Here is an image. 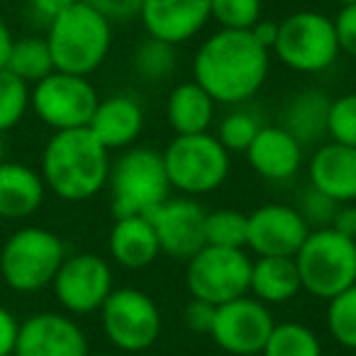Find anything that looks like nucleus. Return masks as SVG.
<instances>
[{"mask_svg": "<svg viewBox=\"0 0 356 356\" xmlns=\"http://www.w3.org/2000/svg\"><path fill=\"white\" fill-rule=\"evenodd\" d=\"M8 71L32 86L37 81L47 79L54 71V59H51L47 37L30 35L22 37V40H15L10 59H8Z\"/></svg>", "mask_w": 356, "mask_h": 356, "instance_id": "obj_26", "label": "nucleus"}, {"mask_svg": "<svg viewBox=\"0 0 356 356\" xmlns=\"http://www.w3.org/2000/svg\"><path fill=\"white\" fill-rule=\"evenodd\" d=\"M261 118H259L254 110L244 108V105H234L218 124V134L215 137L220 139L225 149L229 154L232 152H247L249 144L254 142V137L261 129Z\"/></svg>", "mask_w": 356, "mask_h": 356, "instance_id": "obj_30", "label": "nucleus"}, {"mask_svg": "<svg viewBox=\"0 0 356 356\" xmlns=\"http://www.w3.org/2000/svg\"><path fill=\"white\" fill-rule=\"evenodd\" d=\"M110 210L115 218H147L154 208L171 198L161 152L152 147H129L110 163Z\"/></svg>", "mask_w": 356, "mask_h": 356, "instance_id": "obj_4", "label": "nucleus"}, {"mask_svg": "<svg viewBox=\"0 0 356 356\" xmlns=\"http://www.w3.org/2000/svg\"><path fill=\"white\" fill-rule=\"evenodd\" d=\"M30 110V83L8 69L0 71V134L10 132Z\"/></svg>", "mask_w": 356, "mask_h": 356, "instance_id": "obj_32", "label": "nucleus"}, {"mask_svg": "<svg viewBox=\"0 0 356 356\" xmlns=\"http://www.w3.org/2000/svg\"><path fill=\"white\" fill-rule=\"evenodd\" d=\"M271 51L249 30H218L193 56V81L218 105H244L264 88Z\"/></svg>", "mask_w": 356, "mask_h": 356, "instance_id": "obj_1", "label": "nucleus"}, {"mask_svg": "<svg viewBox=\"0 0 356 356\" xmlns=\"http://www.w3.org/2000/svg\"><path fill=\"white\" fill-rule=\"evenodd\" d=\"M6 144H3V134H0V161H6Z\"/></svg>", "mask_w": 356, "mask_h": 356, "instance_id": "obj_44", "label": "nucleus"}, {"mask_svg": "<svg viewBox=\"0 0 356 356\" xmlns=\"http://www.w3.org/2000/svg\"><path fill=\"white\" fill-rule=\"evenodd\" d=\"M215 312H218L215 305L191 298V302L186 305L184 320H186V325H188V330L195 332V334H210L213 322H215Z\"/></svg>", "mask_w": 356, "mask_h": 356, "instance_id": "obj_38", "label": "nucleus"}, {"mask_svg": "<svg viewBox=\"0 0 356 356\" xmlns=\"http://www.w3.org/2000/svg\"><path fill=\"white\" fill-rule=\"evenodd\" d=\"M88 356H115V354H105V351H88Z\"/></svg>", "mask_w": 356, "mask_h": 356, "instance_id": "obj_45", "label": "nucleus"}, {"mask_svg": "<svg viewBox=\"0 0 356 356\" xmlns=\"http://www.w3.org/2000/svg\"><path fill=\"white\" fill-rule=\"evenodd\" d=\"M13 356H88V337L71 315L35 312L20 322Z\"/></svg>", "mask_w": 356, "mask_h": 356, "instance_id": "obj_16", "label": "nucleus"}, {"mask_svg": "<svg viewBox=\"0 0 356 356\" xmlns=\"http://www.w3.org/2000/svg\"><path fill=\"white\" fill-rule=\"evenodd\" d=\"M327 137L330 142L356 149V93L332 98L327 115Z\"/></svg>", "mask_w": 356, "mask_h": 356, "instance_id": "obj_34", "label": "nucleus"}, {"mask_svg": "<svg viewBox=\"0 0 356 356\" xmlns=\"http://www.w3.org/2000/svg\"><path fill=\"white\" fill-rule=\"evenodd\" d=\"M271 54H276L278 61L296 74H325L341 54L334 22L317 10L293 13L278 22V40Z\"/></svg>", "mask_w": 356, "mask_h": 356, "instance_id": "obj_8", "label": "nucleus"}, {"mask_svg": "<svg viewBox=\"0 0 356 356\" xmlns=\"http://www.w3.org/2000/svg\"><path fill=\"white\" fill-rule=\"evenodd\" d=\"M132 64H134V74L142 81H147V83H161V81L171 79L173 71H176L178 64L176 47L168 44V42L147 37L134 49Z\"/></svg>", "mask_w": 356, "mask_h": 356, "instance_id": "obj_28", "label": "nucleus"}, {"mask_svg": "<svg viewBox=\"0 0 356 356\" xmlns=\"http://www.w3.org/2000/svg\"><path fill=\"white\" fill-rule=\"evenodd\" d=\"M110 163V152L88 127L64 129L47 139L40 173L59 200L86 203L108 186Z\"/></svg>", "mask_w": 356, "mask_h": 356, "instance_id": "obj_2", "label": "nucleus"}, {"mask_svg": "<svg viewBox=\"0 0 356 356\" xmlns=\"http://www.w3.org/2000/svg\"><path fill=\"white\" fill-rule=\"evenodd\" d=\"M171 191H178L186 198L208 195L227 181L232 159L210 132L173 137L161 152Z\"/></svg>", "mask_w": 356, "mask_h": 356, "instance_id": "obj_5", "label": "nucleus"}, {"mask_svg": "<svg viewBox=\"0 0 356 356\" xmlns=\"http://www.w3.org/2000/svg\"><path fill=\"white\" fill-rule=\"evenodd\" d=\"M332 98L320 88H305L298 90L288 100L283 110L281 127L288 129L293 137L300 142V147H310L320 139L327 137V115H330Z\"/></svg>", "mask_w": 356, "mask_h": 356, "instance_id": "obj_25", "label": "nucleus"}, {"mask_svg": "<svg viewBox=\"0 0 356 356\" xmlns=\"http://www.w3.org/2000/svg\"><path fill=\"white\" fill-rule=\"evenodd\" d=\"M47 195L44 178L27 163L0 161V218L22 220L42 208Z\"/></svg>", "mask_w": 356, "mask_h": 356, "instance_id": "obj_21", "label": "nucleus"}, {"mask_svg": "<svg viewBox=\"0 0 356 356\" xmlns=\"http://www.w3.org/2000/svg\"><path fill=\"white\" fill-rule=\"evenodd\" d=\"M54 71L86 76L105 64L113 47V22L83 0H76L69 10L47 25Z\"/></svg>", "mask_w": 356, "mask_h": 356, "instance_id": "obj_3", "label": "nucleus"}, {"mask_svg": "<svg viewBox=\"0 0 356 356\" xmlns=\"http://www.w3.org/2000/svg\"><path fill=\"white\" fill-rule=\"evenodd\" d=\"M300 286L317 300H332L356 283V239L332 227L310 229L296 254Z\"/></svg>", "mask_w": 356, "mask_h": 356, "instance_id": "obj_7", "label": "nucleus"}, {"mask_svg": "<svg viewBox=\"0 0 356 356\" xmlns=\"http://www.w3.org/2000/svg\"><path fill=\"white\" fill-rule=\"evenodd\" d=\"M147 115L134 95L115 93L98 100L88 129L108 152H124L142 137Z\"/></svg>", "mask_w": 356, "mask_h": 356, "instance_id": "obj_18", "label": "nucleus"}, {"mask_svg": "<svg viewBox=\"0 0 356 356\" xmlns=\"http://www.w3.org/2000/svg\"><path fill=\"white\" fill-rule=\"evenodd\" d=\"M249 32L257 37V42H261V44L271 51L273 44H276V40H278V22L276 20H264L261 17V20H259Z\"/></svg>", "mask_w": 356, "mask_h": 356, "instance_id": "obj_42", "label": "nucleus"}, {"mask_svg": "<svg viewBox=\"0 0 356 356\" xmlns=\"http://www.w3.org/2000/svg\"><path fill=\"white\" fill-rule=\"evenodd\" d=\"M215 100L208 95V90L200 88L195 81H184L173 86V90L166 98V120L168 127L178 134H203L210 132L215 122Z\"/></svg>", "mask_w": 356, "mask_h": 356, "instance_id": "obj_24", "label": "nucleus"}, {"mask_svg": "<svg viewBox=\"0 0 356 356\" xmlns=\"http://www.w3.org/2000/svg\"><path fill=\"white\" fill-rule=\"evenodd\" d=\"M98 100V90L86 76L64 71H51L30 90V108L54 132L88 127Z\"/></svg>", "mask_w": 356, "mask_h": 356, "instance_id": "obj_10", "label": "nucleus"}, {"mask_svg": "<svg viewBox=\"0 0 356 356\" xmlns=\"http://www.w3.org/2000/svg\"><path fill=\"white\" fill-rule=\"evenodd\" d=\"M307 184L334 203H356V149L325 142L307 161Z\"/></svg>", "mask_w": 356, "mask_h": 356, "instance_id": "obj_20", "label": "nucleus"}, {"mask_svg": "<svg viewBox=\"0 0 356 356\" xmlns=\"http://www.w3.org/2000/svg\"><path fill=\"white\" fill-rule=\"evenodd\" d=\"M261 0H210V20L220 30H252L261 20Z\"/></svg>", "mask_w": 356, "mask_h": 356, "instance_id": "obj_33", "label": "nucleus"}, {"mask_svg": "<svg viewBox=\"0 0 356 356\" xmlns=\"http://www.w3.org/2000/svg\"><path fill=\"white\" fill-rule=\"evenodd\" d=\"M261 356H322L315 330L302 322H276Z\"/></svg>", "mask_w": 356, "mask_h": 356, "instance_id": "obj_27", "label": "nucleus"}, {"mask_svg": "<svg viewBox=\"0 0 356 356\" xmlns=\"http://www.w3.org/2000/svg\"><path fill=\"white\" fill-rule=\"evenodd\" d=\"M273 327L276 320L271 307L254 296H242L218 305L210 337L220 349L232 356H257L264 351Z\"/></svg>", "mask_w": 356, "mask_h": 356, "instance_id": "obj_13", "label": "nucleus"}, {"mask_svg": "<svg viewBox=\"0 0 356 356\" xmlns=\"http://www.w3.org/2000/svg\"><path fill=\"white\" fill-rule=\"evenodd\" d=\"M205 247H247V215L234 208H220L205 215Z\"/></svg>", "mask_w": 356, "mask_h": 356, "instance_id": "obj_29", "label": "nucleus"}, {"mask_svg": "<svg viewBox=\"0 0 356 356\" xmlns=\"http://www.w3.org/2000/svg\"><path fill=\"white\" fill-rule=\"evenodd\" d=\"M307 234L296 205L266 203L247 215V247L257 257H296Z\"/></svg>", "mask_w": 356, "mask_h": 356, "instance_id": "obj_15", "label": "nucleus"}, {"mask_svg": "<svg viewBox=\"0 0 356 356\" xmlns=\"http://www.w3.org/2000/svg\"><path fill=\"white\" fill-rule=\"evenodd\" d=\"M13 44H15V37H13L8 22L0 17V71L8 69V59H10Z\"/></svg>", "mask_w": 356, "mask_h": 356, "instance_id": "obj_43", "label": "nucleus"}, {"mask_svg": "<svg viewBox=\"0 0 356 356\" xmlns=\"http://www.w3.org/2000/svg\"><path fill=\"white\" fill-rule=\"evenodd\" d=\"M98 312L108 341L124 354L147 351L161 334V310L154 298L139 288H115Z\"/></svg>", "mask_w": 356, "mask_h": 356, "instance_id": "obj_9", "label": "nucleus"}, {"mask_svg": "<svg viewBox=\"0 0 356 356\" xmlns=\"http://www.w3.org/2000/svg\"><path fill=\"white\" fill-rule=\"evenodd\" d=\"M56 302L69 315H90L103 307L115 291V276L105 257L93 252L66 254L51 281Z\"/></svg>", "mask_w": 356, "mask_h": 356, "instance_id": "obj_12", "label": "nucleus"}, {"mask_svg": "<svg viewBox=\"0 0 356 356\" xmlns=\"http://www.w3.org/2000/svg\"><path fill=\"white\" fill-rule=\"evenodd\" d=\"M337 3H339V6H354L356 0H337Z\"/></svg>", "mask_w": 356, "mask_h": 356, "instance_id": "obj_46", "label": "nucleus"}, {"mask_svg": "<svg viewBox=\"0 0 356 356\" xmlns=\"http://www.w3.org/2000/svg\"><path fill=\"white\" fill-rule=\"evenodd\" d=\"M337 32L339 49L349 56H356V3L354 6H341L339 13L332 17Z\"/></svg>", "mask_w": 356, "mask_h": 356, "instance_id": "obj_36", "label": "nucleus"}, {"mask_svg": "<svg viewBox=\"0 0 356 356\" xmlns=\"http://www.w3.org/2000/svg\"><path fill=\"white\" fill-rule=\"evenodd\" d=\"M327 332L339 346L356 351V283L327 300Z\"/></svg>", "mask_w": 356, "mask_h": 356, "instance_id": "obj_31", "label": "nucleus"}, {"mask_svg": "<svg viewBox=\"0 0 356 356\" xmlns=\"http://www.w3.org/2000/svg\"><path fill=\"white\" fill-rule=\"evenodd\" d=\"M330 227L334 229V232L344 234V237L356 239V203L337 205L334 218H332Z\"/></svg>", "mask_w": 356, "mask_h": 356, "instance_id": "obj_40", "label": "nucleus"}, {"mask_svg": "<svg viewBox=\"0 0 356 356\" xmlns=\"http://www.w3.org/2000/svg\"><path fill=\"white\" fill-rule=\"evenodd\" d=\"M108 252L115 264L137 271L152 266L161 254V247L149 218L132 215V218H115L108 237Z\"/></svg>", "mask_w": 356, "mask_h": 356, "instance_id": "obj_22", "label": "nucleus"}, {"mask_svg": "<svg viewBox=\"0 0 356 356\" xmlns=\"http://www.w3.org/2000/svg\"><path fill=\"white\" fill-rule=\"evenodd\" d=\"M205 210L193 198H168L147 215L161 254L188 261L205 247Z\"/></svg>", "mask_w": 356, "mask_h": 356, "instance_id": "obj_14", "label": "nucleus"}, {"mask_svg": "<svg viewBox=\"0 0 356 356\" xmlns=\"http://www.w3.org/2000/svg\"><path fill=\"white\" fill-rule=\"evenodd\" d=\"M17 332H20V322H17V317L13 315L6 305H0V356L15 354Z\"/></svg>", "mask_w": 356, "mask_h": 356, "instance_id": "obj_39", "label": "nucleus"}, {"mask_svg": "<svg viewBox=\"0 0 356 356\" xmlns=\"http://www.w3.org/2000/svg\"><path fill=\"white\" fill-rule=\"evenodd\" d=\"M27 3H30V10L49 25L54 17H59L64 10H69L76 0H27Z\"/></svg>", "mask_w": 356, "mask_h": 356, "instance_id": "obj_41", "label": "nucleus"}, {"mask_svg": "<svg viewBox=\"0 0 356 356\" xmlns=\"http://www.w3.org/2000/svg\"><path fill=\"white\" fill-rule=\"evenodd\" d=\"M90 8L105 15L110 22H127L139 17V10H142L144 0H83Z\"/></svg>", "mask_w": 356, "mask_h": 356, "instance_id": "obj_37", "label": "nucleus"}, {"mask_svg": "<svg viewBox=\"0 0 356 356\" xmlns=\"http://www.w3.org/2000/svg\"><path fill=\"white\" fill-rule=\"evenodd\" d=\"M139 20L147 37L173 47L186 44L210 22V0H144Z\"/></svg>", "mask_w": 356, "mask_h": 356, "instance_id": "obj_17", "label": "nucleus"}, {"mask_svg": "<svg viewBox=\"0 0 356 356\" xmlns=\"http://www.w3.org/2000/svg\"><path fill=\"white\" fill-rule=\"evenodd\" d=\"M300 273L296 257H259L252 261L249 293L264 305H286L300 296Z\"/></svg>", "mask_w": 356, "mask_h": 356, "instance_id": "obj_23", "label": "nucleus"}, {"mask_svg": "<svg viewBox=\"0 0 356 356\" xmlns=\"http://www.w3.org/2000/svg\"><path fill=\"white\" fill-rule=\"evenodd\" d=\"M337 205L339 203H334L332 198H327L325 193H320V191L307 184V188L300 193V200H298L296 208L302 215V220L307 222V227L317 229V227H330Z\"/></svg>", "mask_w": 356, "mask_h": 356, "instance_id": "obj_35", "label": "nucleus"}, {"mask_svg": "<svg viewBox=\"0 0 356 356\" xmlns=\"http://www.w3.org/2000/svg\"><path fill=\"white\" fill-rule=\"evenodd\" d=\"M244 154L254 173L271 184L291 181L302 166L300 142L281 124H264Z\"/></svg>", "mask_w": 356, "mask_h": 356, "instance_id": "obj_19", "label": "nucleus"}, {"mask_svg": "<svg viewBox=\"0 0 356 356\" xmlns=\"http://www.w3.org/2000/svg\"><path fill=\"white\" fill-rule=\"evenodd\" d=\"M66 259V244L47 227H20L0 249V276L15 293H37L51 286Z\"/></svg>", "mask_w": 356, "mask_h": 356, "instance_id": "obj_6", "label": "nucleus"}, {"mask_svg": "<svg viewBox=\"0 0 356 356\" xmlns=\"http://www.w3.org/2000/svg\"><path fill=\"white\" fill-rule=\"evenodd\" d=\"M252 278V259L244 249L203 247L186 266V288L191 298L210 305H225L247 296Z\"/></svg>", "mask_w": 356, "mask_h": 356, "instance_id": "obj_11", "label": "nucleus"}]
</instances>
